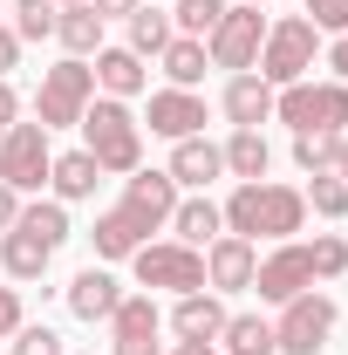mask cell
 I'll return each instance as SVG.
<instances>
[{"instance_id":"1","label":"cell","mask_w":348,"mask_h":355,"mask_svg":"<svg viewBox=\"0 0 348 355\" xmlns=\"http://www.w3.org/2000/svg\"><path fill=\"white\" fill-rule=\"evenodd\" d=\"M225 212V232H239V239H301V225H307V198H301V184H273V178H260V184H232V198L218 205Z\"/></svg>"},{"instance_id":"2","label":"cell","mask_w":348,"mask_h":355,"mask_svg":"<svg viewBox=\"0 0 348 355\" xmlns=\"http://www.w3.org/2000/svg\"><path fill=\"white\" fill-rule=\"evenodd\" d=\"M82 150L96 157V171L103 178H130L137 164H143V123H137L130 103H116V96H96L82 110Z\"/></svg>"},{"instance_id":"3","label":"cell","mask_w":348,"mask_h":355,"mask_svg":"<svg viewBox=\"0 0 348 355\" xmlns=\"http://www.w3.org/2000/svg\"><path fill=\"white\" fill-rule=\"evenodd\" d=\"M314 62H321V28H314L307 14H280V21H266V48H260V62H253L260 83H273V89L307 83Z\"/></svg>"},{"instance_id":"4","label":"cell","mask_w":348,"mask_h":355,"mask_svg":"<svg viewBox=\"0 0 348 355\" xmlns=\"http://www.w3.org/2000/svg\"><path fill=\"white\" fill-rule=\"evenodd\" d=\"M273 116L287 123V130H321V137H342L348 130V83H335V76H307V83H287L273 89Z\"/></svg>"},{"instance_id":"5","label":"cell","mask_w":348,"mask_h":355,"mask_svg":"<svg viewBox=\"0 0 348 355\" xmlns=\"http://www.w3.org/2000/svg\"><path fill=\"white\" fill-rule=\"evenodd\" d=\"M89 103H96V69H89V62L62 55L55 69H42V89H35V123H42L48 137H55V130H76Z\"/></svg>"},{"instance_id":"6","label":"cell","mask_w":348,"mask_h":355,"mask_svg":"<svg viewBox=\"0 0 348 355\" xmlns=\"http://www.w3.org/2000/svg\"><path fill=\"white\" fill-rule=\"evenodd\" d=\"M137 287H164V294H198L205 287V253L198 246H177V239H143L130 253Z\"/></svg>"},{"instance_id":"7","label":"cell","mask_w":348,"mask_h":355,"mask_svg":"<svg viewBox=\"0 0 348 355\" xmlns=\"http://www.w3.org/2000/svg\"><path fill=\"white\" fill-rule=\"evenodd\" d=\"M335 321H342V308L328 301V294H294L287 308H280V321H273V342H280V355H321L328 342H335Z\"/></svg>"},{"instance_id":"8","label":"cell","mask_w":348,"mask_h":355,"mask_svg":"<svg viewBox=\"0 0 348 355\" xmlns=\"http://www.w3.org/2000/svg\"><path fill=\"white\" fill-rule=\"evenodd\" d=\"M260 48H266V14H260V7H246V0H232V7L218 14V28L205 35L212 69H232V76H246V69L260 62Z\"/></svg>"},{"instance_id":"9","label":"cell","mask_w":348,"mask_h":355,"mask_svg":"<svg viewBox=\"0 0 348 355\" xmlns=\"http://www.w3.org/2000/svg\"><path fill=\"white\" fill-rule=\"evenodd\" d=\"M48 164H55V144H48L42 123H7L0 130V184L7 191H42L48 184Z\"/></svg>"},{"instance_id":"10","label":"cell","mask_w":348,"mask_h":355,"mask_svg":"<svg viewBox=\"0 0 348 355\" xmlns=\"http://www.w3.org/2000/svg\"><path fill=\"white\" fill-rule=\"evenodd\" d=\"M307 287H314V253H307V239H280L273 253H260V273H253V294H260V301L287 308Z\"/></svg>"},{"instance_id":"11","label":"cell","mask_w":348,"mask_h":355,"mask_svg":"<svg viewBox=\"0 0 348 355\" xmlns=\"http://www.w3.org/2000/svg\"><path fill=\"white\" fill-rule=\"evenodd\" d=\"M177 198H184V191L171 184V171H150V164H137V171L123 178V198H116V212H123V219H137L143 232H164V225H171V212H177Z\"/></svg>"},{"instance_id":"12","label":"cell","mask_w":348,"mask_h":355,"mask_svg":"<svg viewBox=\"0 0 348 355\" xmlns=\"http://www.w3.org/2000/svg\"><path fill=\"white\" fill-rule=\"evenodd\" d=\"M253 273H260V246H253V239L218 232L212 246H205V287H212V294H246Z\"/></svg>"},{"instance_id":"13","label":"cell","mask_w":348,"mask_h":355,"mask_svg":"<svg viewBox=\"0 0 348 355\" xmlns=\"http://www.w3.org/2000/svg\"><path fill=\"white\" fill-rule=\"evenodd\" d=\"M143 123H150V137H164V144H177V137H205V96H198V89H157Z\"/></svg>"},{"instance_id":"14","label":"cell","mask_w":348,"mask_h":355,"mask_svg":"<svg viewBox=\"0 0 348 355\" xmlns=\"http://www.w3.org/2000/svg\"><path fill=\"white\" fill-rule=\"evenodd\" d=\"M62 294H69V314L96 328V321H110V314H116V301H123V280H116L110 266L96 260V266H82V273H76Z\"/></svg>"},{"instance_id":"15","label":"cell","mask_w":348,"mask_h":355,"mask_svg":"<svg viewBox=\"0 0 348 355\" xmlns=\"http://www.w3.org/2000/svg\"><path fill=\"white\" fill-rule=\"evenodd\" d=\"M218 110H225L232 130H260V123H273V83H260L253 69H246V76H225Z\"/></svg>"},{"instance_id":"16","label":"cell","mask_w":348,"mask_h":355,"mask_svg":"<svg viewBox=\"0 0 348 355\" xmlns=\"http://www.w3.org/2000/svg\"><path fill=\"white\" fill-rule=\"evenodd\" d=\"M164 171H171L177 191H205L212 178H225V150H218L212 137H177V144H171V164H164Z\"/></svg>"},{"instance_id":"17","label":"cell","mask_w":348,"mask_h":355,"mask_svg":"<svg viewBox=\"0 0 348 355\" xmlns=\"http://www.w3.org/2000/svg\"><path fill=\"white\" fill-rule=\"evenodd\" d=\"M96 96H116V103H130V96H143V83H150V69H143V55H130V48H96Z\"/></svg>"},{"instance_id":"18","label":"cell","mask_w":348,"mask_h":355,"mask_svg":"<svg viewBox=\"0 0 348 355\" xmlns=\"http://www.w3.org/2000/svg\"><path fill=\"white\" fill-rule=\"evenodd\" d=\"M157 328H164V314L150 301V287H143V294H123L116 314H110V342H116V349H157Z\"/></svg>"},{"instance_id":"19","label":"cell","mask_w":348,"mask_h":355,"mask_svg":"<svg viewBox=\"0 0 348 355\" xmlns=\"http://www.w3.org/2000/svg\"><path fill=\"white\" fill-rule=\"evenodd\" d=\"M225 301H218L212 287H198V294H177V308H171V328H177V342H218V328H225Z\"/></svg>"},{"instance_id":"20","label":"cell","mask_w":348,"mask_h":355,"mask_svg":"<svg viewBox=\"0 0 348 355\" xmlns=\"http://www.w3.org/2000/svg\"><path fill=\"white\" fill-rule=\"evenodd\" d=\"M48 266H55V253H48L35 232H21V225H7V232H0V273H7L14 287H28V280H48Z\"/></svg>"},{"instance_id":"21","label":"cell","mask_w":348,"mask_h":355,"mask_svg":"<svg viewBox=\"0 0 348 355\" xmlns=\"http://www.w3.org/2000/svg\"><path fill=\"white\" fill-rule=\"evenodd\" d=\"M96 184H103V171H96V157H89V150H62V157L48 164V191H55L62 205L96 198Z\"/></svg>"},{"instance_id":"22","label":"cell","mask_w":348,"mask_h":355,"mask_svg":"<svg viewBox=\"0 0 348 355\" xmlns=\"http://www.w3.org/2000/svg\"><path fill=\"white\" fill-rule=\"evenodd\" d=\"M171 232H177V246H212L218 232H225V212H218L205 191H191V198H177V212H171Z\"/></svg>"},{"instance_id":"23","label":"cell","mask_w":348,"mask_h":355,"mask_svg":"<svg viewBox=\"0 0 348 355\" xmlns=\"http://www.w3.org/2000/svg\"><path fill=\"white\" fill-rule=\"evenodd\" d=\"M143 239H150V232H143L137 219H123L116 205H110L103 219L89 225V246H96V260H103V266H110V260H130V253L143 246Z\"/></svg>"},{"instance_id":"24","label":"cell","mask_w":348,"mask_h":355,"mask_svg":"<svg viewBox=\"0 0 348 355\" xmlns=\"http://www.w3.org/2000/svg\"><path fill=\"white\" fill-rule=\"evenodd\" d=\"M103 28H110V21H103L89 0H82V7H62V14H55V42L69 48L76 62H89V55L103 48Z\"/></svg>"},{"instance_id":"25","label":"cell","mask_w":348,"mask_h":355,"mask_svg":"<svg viewBox=\"0 0 348 355\" xmlns=\"http://www.w3.org/2000/svg\"><path fill=\"white\" fill-rule=\"evenodd\" d=\"M123 28H130V55H143V62H157V55H164V48H171V14H164V7H157V0H143V7H137L130 21H123Z\"/></svg>"},{"instance_id":"26","label":"cell","mask_w":348,"mask_h":355,"mask_svg":"<svg viewBox=\"0 0 348 355\" xmlns=\"http://www.w3.org/2000/svg\"><path fill=\"white\" fill-rule=\"evenodd\" d=\"M218 349L225 355H280V342H273V321L266 314H225Z\"/></svg>"},{"instance_id":"27","label":"cell","mask_w":348,"mask_h":355,"mask_svg":"<svg viewBox=\"0 0 348 355\" xmlns=\"http://www.w3.org/2000/svg\"><path fill=\"white\" fill-rule=\"evenodd\" d=\"M157 69H164L171 89H198L205 69H212V55H205V42H191V35H171V48L157 55Z\"/></svg>"},{"instance_id":"28","label":"cell","mask_w":348,"mask_h":355,"mask_svg":"<svg viewBox=\"0 0 348 355\" xmlns=\"http://www.w3.org/2000/svg\"><path fill=\"white\" fill-rule=\"evenodd\" d=\"M218 150H225V171L239 178V184H260L266 164H273V150H266V137H260V130H232Z\"/></svg>"},{"instance_id":"29","label":"cell","mask_w":348,"mask_h":355,"mask_svg":"<svg viewBox=\"0 0 348 355\" xmlns=\"http://www.w3.org/2000/svg\"><path fill=\"white\" fill-rule=\"evenodd\" d=\"M14 225H21V232H35L48 253H62V246H69V232H76L62 198H35V205H21V219H14Z\"/></svg>"},{"instance_id":"30","label":"cell","mask_w":348,"mask_h":355,"mask_svg":"<svg viewBox=\"0 0 348 355\" xmlns=\"http://www.w3.org/2000/svg\"><path fill=\"white\" fill-rule=\"evenodd\" d=\"M301 198H307V212H321L328 225H335V219H348V178H335V171H314Z\"/></svg>"},{"instance_id":"31","label":"cell","mask_w":348,"mask_h":355,"mask_svg":"<svg viewBox=\"0 0 348 355\" xmlns=\"http://www.w3.org/2000/svg\"><path fill=\"white\" fill-rule=\"evenodd\" d=\"M14 7V42H55V0H7Z\"/></svg>"},{"instance_id":"32","label":"cell","mask_w":348,"mask_h":355,"mask_svg":"<svg viewBox=\"0 0 348 355\" xmlns=\"http://www.w3.org/2000/svg\"><path fill=\"white\" fill-rule=\"evenodd\" d=\"M232 0H177V14H171V28L177 35H191V42H205L218 28V14H225Z\"/></svg>"},{"instance_id":"33","label":"cell","mask_w":348,"mask_h":355,"mask_svg":"<svg viewBox=\"0 0 348 355\" xmlns=\"http://www.w3.org/2000/svg\"><path fill=\"white\" fill-rule=\"evenodd\" d=\"M307 253H314V280H342L348 273V239L342 232H314Z\"/></svg>"},{"instance_id":"34","label":"cell","mask_w":348,"mask_h":355,"mask_svg":"<svg viewBox=\"0 0 348 355\" xmlns=\"http://www.w3.org/2000/svg\"><path fill=\"white\" fill-rule=\"evenodd\" d=\"M294 164H301L307 178H314V171H335V137L301 130V137H294Z\"/></svg>"},{"instance_id":"35","label":"cell","mask_w":348,"mask_h":355,"mask_svg":"<svg viewBox=\"0 0 348 355\" xmlns=\"http://www.w3.org/2000/svg\"><path fill=\"white\" fill-rule=\"evenodd\" d=\"M14 355H69V349H62V335H55V328L21 321V328H14Z\"/></svg>"},{"instance_id":"36","label":"cell","mask_w":348,"mask_h":355,"mask_svg":"<svg viewBox=\"0 0 348 355\" xmlns=\"http://www.w3.org/2000/svg\"><path fill=\"white\" fill-rule=\"evenodd\" d=\"M301 7H307V21H314L321 35H342L348 28V0H301Z\"/></svg>"},{"instance_id":"37","label":"cell","mask_w":348,"mask_h":355,"mask_svg":"<svg viewBox=\"0 0 348 355\" xmlns=\"http://www.w3.org/2000/svg\"><path fill=\"white\" fill-rule=\"evenodd\" d=\"M21 321H28V308H21V287H0V342H7Z\"/></svg>"},{"instance_id":"38","label":"cell","mask_w":348,"mask_h":355,"mask_svg":"<svg viewBox=\"0 0 348 355\" xmlns=\"http://www.w3.org/2000/svg\"><path fill=\"white\" fill-rule=\"evenodd\" d=\"M321 62L335 69V83H348V28H342V35H335L328 48H321Z\"/></svg>"},{"instance_id":"39","label":"cell","mask_w":348,"mask_h":355,"mask_svg":"<svg viewBox=\"0 0 348 355\" xmlns=\"http://www.w3.org/2000/svg\"><path fill=\"white\" fill-rule=\"evenodd\" d=\"M89 7H96L103 21H130V14H137V7H143V0H89Z\"/></svg>"},{"instance_id":"40","label":"cell","mask_w":348,"mask_h":355,"mask_svg":"<svg viewBox=\"0 0 348 355\" xmlns=\"http://www.w3.org/2000/svg\"><path fill=\"white\" fill-rule=\"evenodd\" d=\"M7 123H21V96H14L7 76H0V130H7Z\"/></svg>"},{"instance_id":"41","label":"cell","mask_w":348,"mask_h":355,"mask_svg":"<svg viewBox=\"0 0 348 355\" xmlns=\"http://www.w3.org/2000/svg\"><path fill=\"white\" fill-rule=\"evenodd\" d=\"M14 219H21V191H7V184H0V232H7Z\"/></svg>"},{"instance_id":"42","label":"cell","mask_w":348,"mask_h":355,"mask_svg":"<svg viewBox=\"0 0 348 355\" xmlns=\"http://www.w3.org/2000/svg\"><path fill=\"white\" fill-rule=\"evenodd\" d=\"M14 62H21V42H14V28H0V76H7Z\"/></svg>"},{"instance_id":"43","label":"cell","mask_w":348,"mask_h":355,"mask_svg":"<svg viewBox=\"0 0 348 355\" xmlns=\"http://www.w3.org/2000/svg\"><path fill=\"white\" fill-rule=\"evenodd\" d=\"M171 355H218V342H177Z\"/></svg>"},{"instance_id":"44","label":"cell","mask_w":348,"mask_h":355,"mask_svg":"<svg viewBox=\"0 0 348 355\" xmlns=\"http://www.w3.org/2000/svg\"><path fill=\"white\" fill-rule=\"evenodd\" d=\"M116 355H157V349H116Z\"/></svg>"},{"instance_id":"45","label":"cell","mask_w":348,"mask_h":355,"mask_svg":"<svg viewBox=\"0 0 348 355\" xmlns=\"http://www.w3.org/2000/svg\"><path fill=\"white\" fill-rule=\"evenodd\" d=\"M55 7H82V0H55Z\"/></svg>"},{"instance_id":"46","label":"cell","mask_w":348,"mask_h":355,"mask_svg":"<svg viewBox=\"0 0 348 355\" xmlns=\"http://www.w3.org/2000/svg\"><path fill=\"white\" fill-rule=\"evenodd\" d=\"M246 7H266V0H246Z\"/></svg>"}]
</instances>
